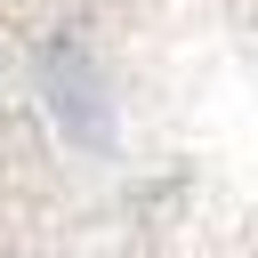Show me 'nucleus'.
I'll use <instances>...</instances> for the list:
<instances>
[{
	"label": "nucleus",
	"instance_id": "1",
	"mask_svg": "<svg viewBox=\"0 0 258 258\" xmlns=\"http://www.w3.org/2000/svg\"><path fill=\"white\" fill-rule=\"evenodd\" d=\"M0 258H258V0H0Z\"/></svg>",
	"mask_w": 258,
	"mask_h": 258
}]
</instances>
